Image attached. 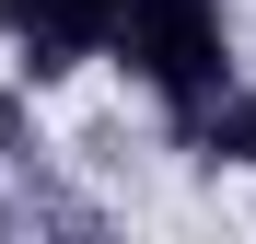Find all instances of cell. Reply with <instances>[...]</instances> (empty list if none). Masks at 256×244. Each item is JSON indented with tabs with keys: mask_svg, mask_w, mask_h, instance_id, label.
Here are the masks:
<instances>
[{
	"mask_svg": "<svg viewBox=\"0 0 256 244\" xmlns=\"http://www.w3.org/2000/svg\"><path fill=\"white\" fill-rule=\"evenodd\" d=\"M105 58L175 116V140L233 93V23H222V0H116V47Z\"/></svg>",
	"mask_w": 256,
	"mask_h": 244,
	"instance_id": "cell-1",
	"label": "cell"
},
{
	"mask_svg": "<svg viewBox=\"0 0 256 244\" xmlns=\"http://www.w3.org/2000/svg\"><path fill=\"white\" fill-rule=\"evenodd\" d=\"M0 221H12V210H0Z\"/></svg>",
	"mask_w": 256,
	"mask_h": 244,
	"instance_id": "cell-4",
	"label": "cell"
},
{
	"mask_svg": "<svg viewBox=\"0 0 256 244\" xmlns=\"http://www.w3.org/2000/svg\"><path fill=\"white\" fill-rule=\"evenodd\" d=\"M186 151H210V163H244V175H256V93H244V81H233V93H222V105L186 128Z\"/></svg>",
	"mask_w": 256,
	"mask_h": 244,
	"instance_id": "cell-3",
	"label": "cell"
},
{
	"mask_svg": "<svg viewBox=\"0 0 256 244\" xmlns=\"http://www.w3.org/2000/svg\"><path fill=\"white\" fill-rule=\"evenodd\" d=\"M0 35H12V70L35 93V81H70L82 58L116 47V0H0Z\"/></svg>",
	"mask_w": 256,
	"mask_h": 244,
	"instance_id": "cell-2",
	"label": "cell"
}]
</instances>
